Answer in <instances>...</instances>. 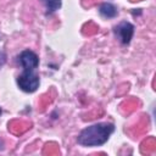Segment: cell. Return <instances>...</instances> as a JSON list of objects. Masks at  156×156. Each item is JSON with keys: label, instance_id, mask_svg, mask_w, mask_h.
<instances>
[{"label": "cell", "instance_id": "7a4b0ae2", "mask_svg": "<svg viewBox=\"0 0 156 156\" xmlns=\"http://www.w3.org/2000/svg\"><path fill=\"white\" fill-rule=\"evenodd\" d=\"M39 76L35 73V71H28L23 69L22 74L17 77V85L21 90L24 93H33L39 88Z\"/></svg>", "mask_w": 156, "mask_h": 156}, {"label": "cell", "instance_id": "6da1fadb", "mask_svg": "<svg viewBox=\"0 0 156 156\" xmlns=\"http://www.w3.org/2000/svg\"><path fill=\"white\" fill-rule=\"evenodd\" d=\"M113 132H115V126L112 123L101 122V123L91 124L84 128L79 133L77 141L79 145L85 147L101 146L108 140V138Z\"/></svg>", "mask_w": 156, "mask_h": 156}, {"label": "cell", "instance_id": "3957f363", "mask_svg": "<svg viewBox=\"0 0 156 156\" xmlns=\"http://www.w3.org/2000/svg\"><path fill=\"white\" fill-rule=\"evenodd\" d=\"M113 32H115L116 38L122 44H129L133 38V34H134V26L130 22L123 21V22H119L115 27Z\"/></svg>", "mask_w": 156, "mask_h": 156}, {"label": "cell", "instance_id": "52a82bcc", "mask_svg": "<svg viewBox=\"0 0 156 156\" xmlns=\"http://www.w3.org/2000/svg\"><path fill=\"white\" fill-rule=\"evenodd\" d=\"M0 115H1V108H0Z\"/></svg>", "mask_w": 156, "mask_h": 156}, {"label": "cell", "instance_id": "5b68a950", "mask_svg": "<svg viewBox=\"0 0 156 156\" xmlns=\"http://www.w3.org/2000/svg\"><path fill=\"white\" fill-rule=\"evenodd\" d=\"M99 12L105 18H113V17L117 16L118 10H117V7L113 4H111V2H104V4L100 5Z\"/></svg>", "mask_w": 156, "mask_h": 156}, {"label": "cell", "instance_id": "8992f818", "mask_svg": "<svg viewBox=\"0 0 156 156\" xmlns=\"http://www.w3.org/2000/svg\"><path fill=\"white\" fill-rule=\"evenodd\" d=\"M41 2L45 6L46 15H51L61 7V0H41Z\"/></svg>", "mask_w": 156, "mask_h": 156}, {"label": "cell", "instance_id": "277c9868", "mask_svg": "<svg viewBox=\"0 0 156 156\" xmlns=\"http://www.w3.org/2000/svg\"><path fill=\"white\" fill-rule=\"evenodd\" d=\"M18 62L23 67V69L35 71L39 65L38 55L32 50H23L18 56Z\"/></svg>", "mask_w": 156, "mask_h": 156}]
</instances>
